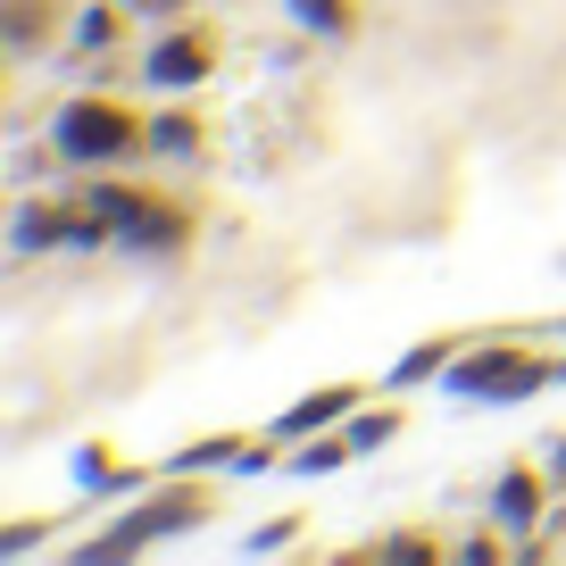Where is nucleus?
<instances>
[{
	"label": "nucleus",
	"mask_w": 566,
	"mask_h": 566,
	"mask_svg": "<svg viewBox=\"0 0 566 566\" xmlns=\"http://www.w3.org/2000/svg\"><path fill=\"white\" fill-rule=\"evenodd\" d=\"M51 150L67 167H117V159H134V150H150V117H134V108L108 101V92H75L51 117Z\"/></svg>",
	"instance_id": "3"
},
{
	"label": "nucleus",
	"mask_w": 566,
	"mask_h": 566,
	"mask_svg": "<svg viewBox=\"0 0 566 566\" xmlns=\"http://www.w3.org/2000/svg\"><path fill=\"white\" fill-rule=\"evenodd\" d=\"M467 350V334H433V342H417V350H400L391 358V375H384V391H417V384H442L450 375V358Z\"/></svg>",
	"instance_id": "8"
},
{
	"label": "nucleus",
	"mask_w": 566,
	"mask_h": 566,
	"mask_svg": "<svg viewBox=\"0 0 566 566\" xmlns=\"http://www.w3.org/2000/svg\"><path fill=\"white\" fill-rule=\"evenodd\" d=\"M42 533H51V516H18V525H0V558H18V549H34Z\"/></svg>",
	"instance_id": "18"
},
{
	"label": "nucleus",
	"mask_w": 566,
	"mask_h": 566,
	"mask_svg": "<svg viewBox=\"0 0 566 566\" xmlns=\"http://www.w3.org/2000/svg\"><path fill=\"white\" fill-rule=\"evenodd\" d=\"M342 433H350V442H358V459H367V450L400 442V408H367V400H358V417L342 424Z\"/></svg>",
	"instance_id": "17"
},
{
	"label": "nucleus",
	"mask_w": 566,
	"mask_h": 566,
	"mask_svg": "<svg viewBox=\"0 0 566 566\" xmlns=\"http://www.w3.org/2000/svg\"><path fill=\"white\" fill-rule=\"evenodd\" d=\"M242 442H250V433H209V442H184L176 459L159 467V475H217V467L242 459Z\"/></svg>",
	"instance_id": "13"
},
{
	"label": "nucleus",
	"mask_w": 566,
	"mask_h": 566,
	"mask_svg": "<svg viewBox=\"0 0 566 566\" xmlns=\"http://www.w3.org/2000/svg\"><path fill=\"white\" fill-rule=\"evenodd\" d=\"M134 18H184V0H125Z\"/></svg>",
	"instance_id": "21"
},
{
	"label": "nucleus",
	"mask_w": 566,
	"mask_h": 566,
	"mask_svg": "<svg viewBox=\"0 0 566 566\" xmlns=\"http://www.w3.org/2000/svg\"><path fill=\"white\" fill-rule=\"evenodd\" d=\"M125 18H134L125 0H92L84 18L67 25V51H84V59H108V51H117V34H125Z\"/></svg>",
	"instance_id": "11"
},
{
	"label": "nucleus",
	"mask_w": 566,
	"mask_h": 566,
	"mask_svg": "<svg viewBox=\"0 0 566 566\" xmlns=\"http://www.w3.org/2000/svg\"><path fill=\"white\" fill-rule=\"evenodd\" d=\"M459 558H467V566H492V558H509V549H500V542H492V533H475V542H467V549H459Z\"/></svg>",
	"instance_id": "20"
},
{
	"label": "nucleus",
	"mask_w": 566,
	"mask_h": 566,
	"mask_svg": "<svg viewBox=\"0 0 566 566\" xmlns=\"http://www.w3.org/2000/svg\"><path fill=\"white\" fill-rule=\"evenodd\" d=\"M558 334H566V317H558Z\"/></svg>",
	"instance_id": "23"
},
{
	"label": "nucleus",
	"mask_w": 566,
	"mask_h": 566,
	"mask_svg": "<svg viewBox=\"0 0 566 566\" xmlns=\"http://www.w3.org/2000/svg\"><path fill=\"white\" fill-rule=\"evenodd\" d=\"M358 459V442L342 433V424H325V433H301L292 442V459H283V475H342V467Z\"/></svg>",
	"instance_id": "10"
},
{
	"label": "nucleus",
	"mask_w": 566,
	"mask_h": 566,
	"mask_svg": "<svg viewBox=\"0 0 566 566\" xmlns=\"http://www.w3.org/2000/svg\"><path fill=\"white\" fill-rule=\"evenodd\" d=\"M542 384H566V358H542L533 342H467V350L450 358V375H442L450 400H483V408L533 400Z\"/></svg>",
	"instance_id": "2"
},
{
	"label": "nucleus",
	"mask_w": 566,
	"mask_h": 566,
	"mask_svg": "<svg viewBox=\"0 0 566 566\" xmlns=\"http://www.w3.org/2000/svg\"><path fill=\"white\" fill-rule=\"evenodd\" d=\"M442 549L433 542H417V533H391V542H375V549H358L350 566H433Z\"/></svg>",
	"instance_id": "16"
},
{
	"label": "nucleus",
	"mask_w": 566,
	"mask_h": 566,
	"mask_svg": "<svg viewBox=\"0 0 566 566\" xmlns=\"http://www.w3.org/2000/svg\"><path fill=\"white\" fill-rule=\"evenodd\" d=\"M558 266H566V259H558Z\"/></svg>",
	"instance_id": "24"
},
{
	"label": "nucleus",
	"mask_w": 566,
	"mask_h": 566,
	"mask_svg": "<svg viewBox=\"0 0 566 566\" xmlns=\"http://www.w3.org/2000/svg\"><path fill=\"white\" fill-rule=\"evenodd\" d=\"M150 150L192 159V150H200V117H192V108H159V117H150Z\"/></svg>",
	"instance_id": "15"
},
{
	"label": "nucleus",
	"mask_w": 566,
	"mask_h": 566,
	"mask_svg": "<svg viewBox=\"0 0 566 566\" xmlns=\"http://www.w3.org/2000/svg\"><path fill=\"white\" fill-rule=\"evenodd\" d=\"M209 67H217V34H209V25H176V34H159L150 51H142V75H150L159 92L209 84Z\"/></svg>",
	"instance_id": "5"
},
{
	"label": "nucleus",
	"mask_w": 566,
	"mask_h": 566,
	"mask_svg": "<svg viewBox=\"0 0 566 566\" xmlns=\"http://www.w3.org/2000/svg\"><path fill=\"white\" fill-rule=\"evenodd\" d=\"M51 34H59V0H0V42L18 59H34Z\"/></svg>",
	"instance_id": "9"
},
{
	"label": "nucleus",
	"mask_w": 566,
	"mask_h": 566,
	"mask_svg": "<svg viewBox=\"0 0 566 566\" xmlns=\"http://www.w3.org/2000/svg\"><path fill=\"white\" fill-rule=\"evenodd\" d=\"M75 483H84V492H142V467H117L108 442H84L75 450Z\"/></svg>",
	"instance_id": "12"
},
{
	"label": "nucleus",
	"mask_w": 566,
	"mask_h": 566,
	"mask_svg": "<svg viewBox=\"0 0 566 566\" xmlns=\"http://www.w3.org/2000/svg\"><path fill=\"white\" fill-rule=\"evenodd\" d=\"M301 525H308V516H266V525L250 533V558H266V549H283V542H292V533H301Z\"/></svg>",
	"instance_id": "19"
},
{
	"label": "nucleus",
	"mask_w": 566,
	"mask_h": 566,
	"mask_svg": "<svg viewBox=\"0 0 566 566\" xmlns=\"http://www.w3.org/2000/svg\"><path fill=\"white\" fill-rule=\"evenodd\" d=\"M292 18H301L308 34H325V42H350L358 34V0H292Z\"/></svg>",
	"instance_id": "14"
},
{
	"label": "nucleus",
	"mask_w": 566,
	"mask_h": 566,
	"mask_svg": "<svg viewBox=\"0 0 566 566\" xmlns=\"http://www.w3.org/2000/svg\"><path fill=\"white\" fill-rule=\"evenodd\" d=\"M358 400H367V384H325V391H308L301 408H283L275 433H283V442H301V433H325V424H350Z\"/></svg>",
	"instance_id": "7"
},
{
	"label": "nucleus",
	"mask_w": 566,
	"mask_h": 566,
	"mask_svg": "<svg viewBox=\"0 0 566 566\" xmlns=\"http://www.w3.org/2000/svg\"><path fill=\"white\" fill-rule=\"evenodd\" d=\"M84 200L108 217V233H117L134 259H167V250L192 242V217L167 209L159 192H134V184H108V176H101V184H84Z\"/></svg>",
	"instance_id": "4"
},
{
	"label": "nucleus",
	"mask_w": 566,
	"mask_h": 566,
	"mask_svg": "<svg viewBox=\"0 0 566 566\" xmlns=\"http://www.w3.org/2000/svg\"><path fill=\"white\" fill-rule=\"evenodd\" d=\"M549 475L566 483V433H558V442H549Z\"/></svg>",
	"instance_id": "22"
},
{
	"label": "nucleus",
	"mask_w": 566,
	"mask_h": 566,
	"mask_svg": "<svg viewBox=\"0 0 566 566\" xmlns=\"http://www.w3.org/2000/svg\"><path fill=\"white\" fill-rule=\"evenodd\" d=\"M209 516H217L209 475H159L150 492H134V509H125L108 533L75 542V558L84 566H117V558H142V549H159V542H176V533L209 525Z\"/></svg>",
	"instance_id": "1"
},
{
	"label": "nucleus",
	"mask_w": 566,
	"mask_h": 566,
	"mask_svg": "<svg viewBox=\"0 0 566 566\" xmlns=\"http://www.w3.org/2000/svg\"><path fill=\"white\" fill-rule=\"evenodd\" d=\"M549 467H533V459H516V467H500V483H492V525H509V533H533L549 516Z\"/></svg>",
	"instance_id": "6"
}]
</instances>
